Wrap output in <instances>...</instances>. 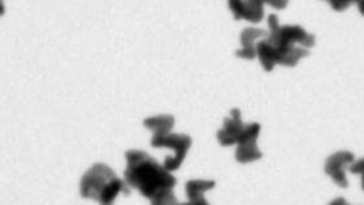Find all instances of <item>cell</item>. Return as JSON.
Wrapping results in <instances>:
<instances>
[{
  "label": "cell",
  "instance_id": "1",
  "mask_svg": "<svg viewBox=\"0 0 364 205\" xmlns=\"http://www.w3.org/2000/svg\"><path fill=\"white\" fill-rule=\"evenodd\" d=\"M269 33L257 43V56L267 72L280 64L296 67L302 57L309 56V48L315 45V35L299 25H280L276 15L268 16Z\"/></svg>",
  "mask_w": 364,
  "mask_h": 205
},
{
  "label": "cell",
  "instance_id": "2",
  "mask_svg": "<svg viewBox=\"0 0 364 205\" xmlns=\"http://www.w3.org/2000/svg\"><path fill=\"white\" fill-rule=\"evenodd\" d=\"M125 157L128 162L125 183L129 189H136L149 200L175 189L177 183L175 177L150 155L139 150H132L127 153Z\"/></svg>",
  "mask_w": 364,
  "mask_h": 205
},
{
  "label": "cell",
  "instance_id": "3",
  "mask_svg": "<svg viewBox=\"0 0 364 205\" xmlns=\"http://www.w3.org/2000/svg\"><path fill=\"white\" fill-rule=\"evenodd\" d=\"M80 191L82 198L95 200L100 205H112L119 194H130L129 186L106 164H95L85 173Z\"/></svg>",
  "mask_w": 364,
  "mask_h": 205
},
{
  "label": "cell",
  "instance_id": "4",
  "mask_svg": "<svg viewBox=\"0 0 364 205\" xmlns=\"http://www.w3.org/2000/svg\"><path fill=\"white\" fill-rule=\"evenodd\" d=\"M191 138L185 134H168L164 137L152 138L151 145L154 148H171L175 155L169 156L164 160L163 167L167 169L168 172H173L181 167L183 160L186 157V153L191 147Z\"/></svg>",
  "mask_w": 364,
  "mask_h": 205
},
{
  "label": "cell",
  "instance_id": "5",
  "mask_svg": "<svg viewBox=\"0 0 364 205\" xmlns=\"http://www.w3.org/2000/svg\"><path fill=\"white\" fill-rule=\"evenodd\" d=\"M260 134V125L259 123H251L246 125V129L242 135L237 142V151H235V160L241 164L252 162L255 160L262 159L263 153L257 145V139Z\"/></svg>",
  "mask_w": 364,
  "mask_h": 205
},
{
  "label": "cell",
  "instance_id": "6",
  "mask_svg": "<svg viewBox=\"0 0 364 205\" xmlns=\"http://www.w3.org/2000/svg\"><path fill=\"white\" fill-rule=\"evenodd\" d=\"M355 157L349 151H340L328 157L326 162V173L333 179L336 184L340 187H349V182L346 179V170L350 169V165L354 164Z\"/></svg>",
  "mask_w": 364,
  "mask_h": 205
},
{
  "label": "cell",
  "instance_id": "7",
  "mask_svg": "<svg viewBox=\"0 0 364 205\" xmlns=\"http://www.w3.org/2000/svg\"><path fill=\"white\" fill-rule=\"evenodd\" d=\"M246 129V123L241 118V111L238 108L232 109L230 117L224 120L223 129L218 133L219 143L223 147H230L237 145L238 139L242 135L243 131Z\"/></svg>",
  "mask_w": 364,
  "mask_h": 205
},
{
  "label": "cell",
  "instance_id": "8",
  "mask_svg": "<svg viewBox=\"0 0 364 205\" xmlns=\"http://www.w3.org/2000/svg\"><path fill=\"white\" fill-rule=\"evenodd\" d=\"M229 8L233 12L235 20H247L258 23L263 20L264 8L262 1H229Z\"/></svg>",
  "mask_w": 364,
  "mask_h": 205
},
{
  "label": "cell",
  "instance_id": "9",
  "mask_svg": "<svg viewBox=\"0 0 364 205\" xmlns=\"http://www.w3.org/2000/svg\"><path fill=\"white\" fill-rule=\"evenodd\" d=\"M266 31H262L258 28H246L241 34V43H242V48L235 51V55L238 57L242 59H247V60H252L257 56V43L259 40L264 39L267 37Z\"/></svg>",
  "mask_w": 364,
  "mask_h": 205
},
{
  "label": "cell",
  "instance_id": "10",
  "mask_svg": "<svg viewBox=\"0 0 364 205\" xmlns=\"http://www.w3.org/2000/svg\"><path fill=\"white\" fill-rule=\"evenodd\" d=\"M215 181L205 179H191L186 183V196L189 199L190 205H210L205 199V191L213 190Z\"/></svg>",
  "mask_w": 364,
  "mask_h": 205
},
{
  "label": "cell",
  "instance_id": "11",
  "mask_svg": "<svg viewBox=\"0 0 364 205\" xmlns=\"http://www.w3.org/2000/svg\"><path fill=\"white\" fill-rule=\"evenodd\" d=\"M144 126L150 129L154 134L152 138L164 137L171 134V130L175 126V117L171 114H160L155 117H149L144 120Z\"/></svg>",
  "mask_w": 364,
  "mask_h": 205
},
{
  "label": "cell",
  "instance_id": "12",
  "mask_svg": "<svg viewBox=\"0 0 364 205\" xmlns=\"http://www.w3.org/2000/svg\"><path fill=\"white\" fill-rule=\"evenodd\" d=\"M151 205H176L177 200H176L175 194L173 191H168L166 194H161L159 196L150 200Z\"/></svg>",
  "mask_w": 364,
  "mask_h": 205
},
{
  "label": "cell",
  "instance_id": "13",
  "mask_svg": "<svg viewBox=\"0 0 364 205\" xmlns=\"http://www.w3.org/2000/svg\"><path fill=\"white\" fill-rule=\"evenodd\" d=\"M329 205H349L348 204V201L345 200V199L338 198L334 199L333 201H331Z\"/></svg>",
  "mask_w": 364,
  "mask_h": 205
},
{
  "label": "cell",
  "instance_id": "14",
  "mask_svg": "<svg viewBox=\"0 0 364 205\" xmlns=\"http://www.w3.org/2000/svg\"><path fill=\"white\" fill-rule=\"evenodd\" d=\"M4 13V6H3V3H0V16Z\"/></svg>",
  "mask_w": 364,
  "mask_h": 205
},
{
  "label": "cell",
  "instance_id": "15",
  "mask_svg": "<svg viewBox=\"0 0 364 205\" xmlns=\"http://www.w3.org/2000/svg\"><path fill=\"white\" fill-rule=\"evenodd\" d=\"M176 205H190L189 203H183V204H178V203H177V204Z\"/></svg>",
  "mask_w": 364,
  "mask_h": 205
}]
</instances>
